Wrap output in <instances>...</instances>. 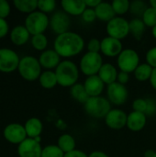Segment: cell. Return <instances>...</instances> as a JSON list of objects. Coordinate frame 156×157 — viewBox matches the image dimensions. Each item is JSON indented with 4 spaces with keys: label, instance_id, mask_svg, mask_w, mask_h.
I'll use <instances>...</instances> for the list:
<instances>
[{
    "label": "cell",
    "instance_id": "6da1fadb",
    "mask_svg": "<svg viewBox=\"0 0 156 157\" xmlns=\"http://www.w3.org/2000/svg\"><path fill=\"white\" fill-rule=\"evenodd\" d=\"M85 48V40L82 36L74 31H67L57 35L53 42V50L61 58H71L78 55Z\"/></svg>",
    "mask_w": 156,
    "mask_h": 157
},
{
    "label": "cell",
    "instance_id": "7a4b0ae2",
    "mask_svg": "<svg viewBox=\"0 0 156 157\" xmlns=\"http://www.w3.org/2000/svg\"><path fill=\"white\" fill-rule=\"evenodd\" d=\"M79 67L73 61L63 60L55 69L58 85L63 87H72L77 84L79 78Z\"/></svg>",
    "mask_w": 156,
    "mask_h": 157
},
{
    "label": "cell",
    "instance_id": "3957f363",
    "mask_svg": "<svg viewBox=\"0 0 156 157\" xmlns=\"http://www.w3.org/2000/svg\"><path fill=\"white\" fill-rule=\"evenodd\" d=\"M84 109L87 115L95 119H105L108 113L112 109L111 103L108 98L102 96L89 98L84 104Z\"/></svg>",
    "mask_w": 156,
    "mask_h": 157
},
{
    "label": "cell",
    "instance_id": "277c9868",
    "mask_svg": "<svg viewBox=\"0 0 156 157\" xmlns=\"http://www.w3.org/2000/svg\"><path fill=\"white\" fill-rule=\"evenodd\" d=\"M17 70L21 77L27 81H35L41 75V66L39 59L30 55L24 56L20 59Z\"/></svg>",
    "mask_w": 156,
    "mask_h": 157
},
{
    "label": "cell",
    "instance_id": "5b68a950",
    "mask_svg": "<svg viewBox=\"0 0 156 157\" xmlns=\"http://www.w3.org/2000/svg\"><path fill=\"white\" fill-rule=\"evenodd\" d=\"M50 26V19L48 16L40 11H34L29 14L25 19V27L30 35L43 34Z\"/></svg>",
    "mask_w": 156,
    "mask_h": 157
},
{
    "label": "cell",
    "instance_id": "8992f818",
    "mask_svg": "<svg viewBox=\"0 0 156 157\" xmlns=\"http://www.w3.org/2000/svg\"><path fill=\"white\" fill-rule=\"evenodd\" d=\"M103 64L104 63L100 53L87 52L83 55L80 61L79 69L85 75L88 77L97 75Z\"/></svg>",
    "mask_w": 156,
    "mask_h": 157
},
{
    "label": "cell",
    "instance_id": "52a82bcc",
    "mask_svg": "<svg viewBox=\"0 0 156 157\" xmlns=\"http://www.w3.org/2000/svg\"><path fill=\"white\" fill-rule=\"evenodd\" d=\"M117 64L120 71L128 74L133 73L140 65V56L133 49H123L117 57Z\"/></svg>",
    "mask_w": 156,
    "mask_h": 157
},
{
    "label": "cell",
    "instance_id": "ba28073f",
    "mask_svg": "<svg viewBox=\"0 0 156 157\" xmlns=\"http://www.w3.org/2000/svg\"><path fill=\"white\" fill-rule=\"evenodd\" d=\"M106 29L108 37L121 40L130 34V21L123 17H115L107 23Z\"/></svg>",
    "mask_w": 156,
    "mask_h": 157
},
{
    "label": "cell",
    "instance_id": "9c48e42d",
    "mask_svg": "<svg viewBox=\"0 0 156 157\" xmlns=\"http://www.w3.org/2000/svg\"><path fill=\"white\" fill-rule=\"evenodd\" d=\"M20 59L16 52L8 48L0 49V72L11 73L18 68Z\"/></svg>",
    "mask_w": 156,
    "mask_h": 157
},
{
    "label": "cell",
    "instance_id": "30bf717a",
    "mask_svg": "<svg viewBox=\"0 0 156 157\" xmlns=\"http://www.w3.org/2000/svg\"><path fill=\"white\" fill-rule=\"evenodd\" d=\"M107 96L108 101L115 106H121L126 103L129 97L128 89L126 86H123L118 82L108 86Z\"/></svg>",
    "mask_w": 156,
    "mask_h": 157
},
{
    "label": "cell",
    "instance_id": "8fae6325",
    "mask_svg": "<svg viewBox=\"0 0 156 157\" xmlns=\"http://www.w3.org/2000/svg\"><path fill=\"white\" fill-rule=\"evenodd\" d=\"M4 137L5 139L13 144H20L24 142L28 136L25 130V127L19 123H10L4 129Z\"/></svg>",
    "mask_w": 156,
    "mask_h": 157
},
{
    "label": "cell",
    "instance_id": "7c38bea8",
    "mask_svg": "<svg viewBox=\"0 0 156 157\" xmlns=\"http://www.w3.org/2000/svg\"><path fill=\"white\" fill-rule=\"evenodd\" d=\"M70 26V17L63 11L55 12L50 18V27L51 30L57 35H61L69 31Z\"/></svg>",
    "mask_w": 156,
    "mask_h": 157
},
{
    "label": "cell",
    "instance_id": "4fadbf2b",
    "mask_svg": "<svg viewBox=\"0 0 156 157\" xmlns=\"http://www.w3.org/2000/svg\"><path fill=\"white\" fill-rule=\"evenodd\" d=\"M104 120L108 128L112 130H121L127 126L128 114L122 109H112Z\"/></svg>",
    "mask_w": 156,
    "mask_h": 157
},
{
    "label": "cell",
    "instance_id": "5bb4252c",
    "mask_svg": "<svg viewBox=\"0 0 156 157\" xmlns=\"http://www.w3.org/2000/svg\"><path fill=\"white\" fill-rule=\"evenodd\" d=\"M42 148L40 143L31 138H27L17 147L19 157H41Z\"/></svg>",
    "mask_w": 156,
    "mask_h": 157
},
{
    "label": "cell",
    "instance_id": "9a60e30c",
    "mask_svg": "<svg viewBox=\"0 0 156 157\" xmlns=\"http://www.w3.org/2000/svg\"><path fill=\"white\" fill-rule=\"evenodd\" d=\"M123 51L122 42L120 40L105 37L101 40V51L100 52L107 57H118Z\"/></svg>",
    "mask_w": 156,
    "mask_h": 157
},
{
    "label": "cell",
    "instance_id": "2e32d148",
    "mask_svg": "<svg viewBox=\"0 0 156 157\" xmlns=\"http://www.w3.org/2000/svg\"><path fill=\"white\" fill-rule=\"evenodd\" d=\"M39 62L41 67L51 71L52 69H56L62 61L61 56L54 50H45L40 53Z\"/></svg>",
    "mask_w": 156,
    "mask_h": 157
},
{
    "label": "cell",
    "instance_id": "e0dca14e",
    "mask_svg": "<svg viewBox=\"0 0 156 157\" xmlns=\"http://www.w3.org/2000/svg\"><path fill=\"white\" fill-rule=\"evenodd\" d=\"M84 86L88 96L90 98H93V97L101 96L105 88V84L97 75L88 76L84 83Z\"/></svg>",
    "mask_w": 156,
    "mask_h": 157
},
{
    "label": "cell",
    "instance_id": "ac0fdd59",
    "mask_svg": "<svg viewBox=\"0 0 156 157\" xmlns=\"http://www.w3.org/2000/svg\"><path fill=\"white\" fill-rule=\"evenodd\" d=\"M147 123V116L144 113L131 111L128 114L127 120V128L131 132H140L142 131Z\"/></svg>",
    "mask_w": 156,
    "mask_h": 157
},
{
    "label": "cell",
    "instance_id": "d6986e66",
    "mask_svg": "<svg viewBox=\"0 0 156 157\" xmlns=\"http://www.w3.org/2000/svg\"><path fill=\"white\" fill-rule=\"evenodd\" d=\"M63 12L69 16H82L86 6L84 0H63L61 2Z\"/></svg>",
    "mask_w": 156,
    "mask_h": 157
},
{
    "label": "cell",
    "instance_id": "ffe728a7",
    "mask_svg": "<svg viewBox=\"0 0 156 157\" xmlns=\"http://www.w3.org/2000/svg\"><path fill=\"white\" fill-rule=\"evenodd\" d=\"M118 74H119V72L115 65H113L112 63H104V64L100 68L97 75L99 76V78L103 81V83L105 85L109 86V85L117 82Z\"/></svg>",
    "mask_w": 156,
    "mask_h": 157
},
{
    "label": "cell",
    "instance_id": "44dd1931",
    "mask_svg": "<svg viewBox=\"0 0 156 157\" xmlns=\"http://www.w3.org/2000/svg\"><path fill=\"white\" fill-rule=\"evenodd\" d=\"M30 33L25 26H16L10 32V40L17 46H22L29 40Z\"/></svg>",
    "mask_w": 156,
    "mask_h": 157
},
{
    "label": "cell",
    "instance_id": "7402d4cb",
    "mask_svg": "<svg viewBox=\"0 0 156 157\" xmlns=\"http://www.w3.org/2000/svg\"><path fill=\"white\" fill-rule=\"evenodd\" d=\"M97 18L103 21V22H108L112 18L116 17V14L113 10V7L111 6V3L108 2H102L95 8Z\"/></svg>",
    "mask_w": 156,
    "mask_h": 157
},
{
    "label": "cell",
    "instance_id": "603a6c76",
    "mask_svg": "<svg viewBox=\"0 0 156 157\" xmlns=\"http://www.w3.org/2000/svg\"><path fill=\"white\" fill-rule=\"evenodd\" d=\"M24 127H25L28 138H31V139L40 137L43 130V124L41 121L38 118L29 119L26 121Z\"/></svg>",
    "mask_w": 156,
    "mask_h": 157
},
{
    "label": "cell",
    "instance_id": "cb8c5ba5",
    "mask_svg": "<svg viewBox=\"0 0 156 157\" xmlns=\"http://www.w3.org/2000/svg\"><path fill=\"white\" fill-rule=\"evenodd\" d=\"M57 145L64 154H67V153H70V152L75 150L76 142H75V139L74 138V136H72L71 134H68V133H64V134H62L58 138Z\"/></svg>",
    "mask_w": 156,
    "mask_h": 157
},
{
    "label": "cell",
    "instance_id": "d4e9b609",
    "mask_svg": "<svg viewBox=\"0 0 156 157\" xmlns=\"http://www.w3.org/2000/svg\"><path fill=\"white\" fill-rule=\"evenodd\" d=\"M39 81L40 86L45 89H51L58 85L55 72L50 70H46L42 72L39 78Z\"/></svg>",
    "mask_w": 156,
    "mask_h": 157
},
{
    "label": "cell",
    "instance_id": "484cf974",
    "mask_svg": "<svg viewBox=\"0 0 156 157\" xmlns=\"http://www.w3.org/2000/svg\"><path fill=\"white\" fill-rule=\"evenodd\" d=\"M70 95L75 101H77L78 103H81L83 105L90 98L84 86V84H79V83L75 84L74 86H73L70 88Z\"/></svg>",
    "mask_w": 156,
    "mask_h": 157
},
{
    "label": "cell",
    "instance_id": "4316f807",
    "mask_svg": "<svg viewBox=\"0 0 156 157\" xmlns=\"http://www.w3.org/2000/svg\"><path fill=\"white\" fill-rule=\"evenodd\" d=\"M146 26L143 23L142 18H132L130 21V33L138 40H142L144 31H145Z\"/></svg>",
    "mask_w": 156,
    "mask_h": 157
},
{
    "label": "cell",
    "instance_id": "83f0119b",
    "mask_svg": "<svg viewBox=\"0 0 156 157\" xmlns=\"http://www.w3.org/2000/svg\"><path fill=\"white\" fill-rule=\"evenodd\" d=\"M153 70H154V68L152 66H150L148 63H140V65L133 72V74H134L136 80H138L140 82H145V81L150 80Z\"/></svg>",
    "mask_w": 156,
    "mask_h": 157
},
{
    "label": "cell",
    "instance_id": "f1b7e54d",
    "mask_svg": "<svg viewBox=\"0 0 156 157\" xmlns=\"http://www.w3.org/2000/svg\"><path fill=\"white\" fill-rule=\"evenodd\" d=\"M13 3L15 7L22 13L30 14L38 8L37 0H15Z\"/></svg>",
    "mask_w": 156,
    "mask_h": 157
},
{
    "label": "cell",
    "instance_id": "f546056e",
    "mask_svg": "<svg viewBox=\"0 0 156 157\" xmlns=\"http://www.w3.org/2000/svg\"><path fill=\"white\" fill-rule=\"evenodd\" d=\"M148 4L143 0H135L131 2L130 5V12L136 17V18H142L144 12L148 8Z\"/></svg>",
    "mask_w": 156,
    "mask_h": 157
},
{
    "label": "cell",
    "instance_id": "4dcf8cb0",
    "mask_svg": "<svg viewBox=\"0 0 156 157\" xmlns=\"http://www.w3.org/2000/svg\"><path fill=\"white\" fill-rule=\"evenodd\" d=\"M130 5L131 2L128 0H114L111 2L113 10L116 15H119V17H121L130 11Z\"/></svg>",
    "mask_w": 156,
    "mask_h": 157
},
{
    "label": "cell",
    "instance_id": "1f68e13d",
    "mask_svg": "<svg viewBox=\"0 0 156 157\" xmlns=\"http://www.w3.org/2000/svg\"><path fill=\"white\" fill-rule=\"evenodd\" d=\"M31 45L35 50L44 52L48 46V39L44 34L34 35L31 37Z\"/></svg>",
    "mask_w": 156,
    "mask_h": 157
},
{
    "label": "cell",
    "instance_id": "d6a6232c",
    "mask_svg": "<svg viewBox=\"0 0 156 157\" xmlns=\"http://www.w3.org/2000/svg\"><path fill=\"white\" fill-rule=\"evenodd\" d=\"M64 155L57 144H50L42 148L41 157H64Z\"/></svg>",
    "mask_w": 156,
    "mask_h": 157
},
{
    "label": "cell",
    "instance_id": "836d02e7",
    "mask_svg": "<svg viewBox=\"0 0 156 157\" xmlns=\"http://www.w3.org/2000/svg\"><path fill=\"white\" fill-rule=\"evenodd\" d=\"M143 23L145 24L146 27L149 28H154V26H156V9L149 6L147 8V10L144 12L143 17H142Z\"/></svg>",
    "mask_w": 156,
    "mask_h": 157
},
{
    "label": "cell",
    "instance_id": "e575fe53",
    "mask_svg": "<svg viewBox=\"0 0 156 157\" xmlns=\"http://www.w3.org/2000/svg\"><path fill=\"white\" fill-rule=\"evenodd\" d=\"M56 7V2L54 0H39L38 8L39 11L47 14L52 12Z\"/></svg>",
    "mask_w": 156,
    "mask_h": 157
},
{
    "label": "cell",
    "instance_id": "d590c367",
    "mask_svg": "<svg viewBox=\"0 0 156 157\" xmlns=\"http://www.w3.org/2000/svg\"><path fill=\"white\" fill-rule=\"evenodd\" d=\"M132 109H133V111H137V112L145 114L146 110H147V99L136 98L132 103Z\"/></svg>",
    "mask_w": 156,
    "mask_h": 157
},
{
    "label": "cell",
    "instance_id": "8d00e7d4",
    "mask_svg": "<svg viewBox=\"0 0 156 157\" xmlns=\"http://www.w3.org/2000/svg\"><path fill=\"white\" fill-rule=\"evenodd\" d=\"M86 48H87L88 52H90L100 53V51H101V40H99L98 39H96V38H93V39H91L87 42Z\"/></svg>",
    "mask_w": 156,
    "mask_h": 157
},
{
    "label": "cell",
    "instance_id": "74e56055",
    "mask_svg": "<svg viewBox=\"0 0 156 157\" xmlns=\"http://www.w3.org/2000/svg\"><path fill=\"white\" fill-rule=\"evenodd\" d=\"M82 19L85 22H86V23H92V22H94L97 19V15H96L95 9L86 7V10L82 14Z\"/></svg>",
    "mask_w": 156,
    "mask_h": 157
},
{
    "label": "cell",
    "instance_id": "f35d334b",
    "mask_svg": "<svg viewBox=\"0 0 156 157\" xmlns=\"http://www.w3.org/2000/svg\"><path fill=\"white\" fill-rule=\"evenodd\" d=\"M145 59H146V63H148L154 69L156 68V46L147 51Z\"/></svg>",
    "mask_w": 156,
    "mask_h": 157
},
{
    "label": "cell",
    "instance_id": "ab89813d",
    "mask_svg": "<svg viewBox=\"0 0 156 157\" xmlns=\"http://www.w3.org/2000/svg\"><path fill=\"white\" fill-rule=\"evenodd\" d=\"M10 14V5L6 0H0V18L6 19Z\"/></svg>",
    "mask_w": 156,
    "mask_h": 157
},
{
    "label": "cell",
    "instance_id": "60d3db41",
    "mask_svg": "<svg viewBox=\"0 0 156 157\" xmlns=\"http://www.w3.org/2000/svg\"><path fill=\"white\" fill-rule=\"evenodd\" d=\"M156 113V101L152 98H147V110L145 115L147 117L153 116Z\"/></svg>",
    "mask_w": 156,
    "mask_h": 157
},
{
    "label": "cell",
    "instance_id": "b9f144b4",
    "mask_svg": "<svg viewBox=\"0 0 156 157\" xmlns=\"http://www.w3.org/2000/svg\"><path fill=\"white\" fill-rule=\"evenodd\" d=\"M130 81V74L128 73H125V72H122V71H120L119 74H118V78H117V82L123 85V86H126Z\"/></svg>",
    "mask_w": 156,
    "mask_h": 157
},
{
    "label": "cell",
    "instance_id": "7bdbcfd3",
    "mask_svg": "<svg viewBox=\"0 0 156 157\" xmlns=\"http://www.w3.org/2000/svg\"><path fill=\"white\" fill-rule=\"evenodd\" d=\"M8 29H9V26L6 20L4 18H0V39L4 38L7 34Z\"/></svg>",
    "mask_w": 156,
    "mask_h": 157
},
{
    "label": "cell",
    "instance_id": "ee69618b",
    "mask_svg": "<svg viewBox=\"0 0 156 157\" xmlns=\"http://www.w3.org/2000/svg\"><path fill=\"white\" fill-rule=\"evenodd\" d=\"M64 157H88V155L86 154L85 152L81 151V150H74L70 153H67L64 155Z\"/></svg>",
    "mask_w": 156,
    "mask_h": 157
},
{
    "label": "cell",
    "instance_id": "f6af8a7d",
    "mask_svg": "<svg viewBox=\"0 0 156 157\" xmlns=\"http://www.w3.org/2000/svg\"><path fill=\"white\" fill-rule=\"evenodd\" d=\"M84 1H85V4H86V7L93 8V9H95L101 3L100 0H84Z\"/></svg>",
    "mask_w": 156,
    "mask_h": 157
},
{
    "label": "cell",
    "instance_id": "bcb514c9",
    "mask_svg": "<svg viewBox=\"0 0 156 157\" xmlns=\"http://www.w3.org/2000/svg\"><path fill=\"white\" fill-rule=\"evenodd\" d=\"M149 81H150V84L153 86V88L156 90V68L153 70V73H152V75H151V78Z\"/></svg>",
    "mask_w": 156,
    "mask_h": 157
},
{
    "label": "cell",
    "instance_id": "7dc6e473",
    "mask_svg": "<svg viewBox=\"0 0 156 157\" xmlns=\"http://www.w3.org/2000/svg\"><path fill=\"white\" fill-rule=\"evenodd\" d=\"M88 157H109L106 153L102 151H94L90 155H88Z\"/></svg>",
    "mask_w": 156,
    "mask_h": 157
},
{
    "label": "cell",
    "instance_id": "c3c4849f",
    "mask_svg": "<svg viewBox=\"0 0 156 157\" xmlns=\"http://www.w3.org/2000/svg\"><path fill=\"white\" fill-rule=\"evenodd\" d=\"M156 152L154 150H147L144 153V157H154L155 156Z\"/></svg>",
    "mask_w": 156,
    "mask_h": 157
},
{
    "label": "cell",
    "instance_id": "681fc988",
    "mask_svg": "<svg viewBox=\"0 0 156 157\" xmlns=\"http://www.w3.org/2000/svg\"><path fill=\"white\" fill-rule=\"evenodd\" d=\"M149 4H150V6H152V7H154V8L156 9V0H151L149 2Z\"/></svg>",
    "mask_w": 156,
    "mask_h": 157
},
{
    "label": "cell",
    "instance_id": "f907efd6",
    "mask_svg": "<svg viewBox=\"0 0 156 157\" xmlns=\"http://www.w3.org/2000/svg\"><path fill=\"white\" fill-rule=\"evenodd\" d=\"M152 35H153V37L156 40V26H154V27L152 29Z\"/></svg>",
    "mask_w": 156,
    "mask_h": 157
},
{
    "label": "cell",
    "instance_id": "816d5d0a",
    "mask_svg": "<svg viewBox=\"0 0 156 157\" xmlns=\"http://www.w3.org/2000/svg\"><path fill=\"white\" fill-rule=\"evenodd\" d=\"M154 157H156V154H155V156H154Z\"/></svg>",
    "mask_w": 156,
    "mask_h": 157
}]
</instances>
